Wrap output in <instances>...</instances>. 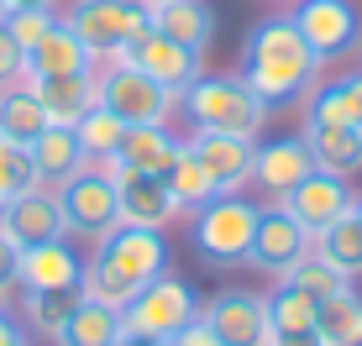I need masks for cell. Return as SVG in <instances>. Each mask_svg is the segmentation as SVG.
<instances>
[{
  "label": "cell",
  "instance_id": "6da1fadb",
  "mask_svg": "<svg viewBox=\"0 0 362 346\" xmlns=\"http://www.w3.org/2000/svg\"><path fill=\"white\" fill-rule=\"evenodd\" d=\"M320 58L310 53V42L299 37L294 16H263L252 32H247L242 47V79L252 84V95L263 105H289L305 100L315 90Z\"/></svg>",
  "mask_w": 362,
  "mask_h": 346
},
{
  "label": "cell",
  "instance_id": "7a4b0ae2",
  "mask_svg": "<svg viewBox=\"0 0 362 346\" xmlns=\"http://www.w3.org/2000/svg\"><path fill=\"white\" fill-rule=\"evenodd\" d=\"M168 273V237L147 226H116L95 241V257L84 263V294L100 304L127 310L153 278Z\"/></svg>",
  "mask_w": 362,
  "mask_h": 346
},
{
  "label": "cell",
  "instance_id": "3957f363",
  "mask_svg": "<svg viewBox=\"0 0 362 346\" xmlns=\"http://www.w3.org/2000/svg\"><path fill=\"white\" fill-rule=\"evenodd\" d=\"M179 105L194 121V131H231V137H252V142L268 121V105L252 95V84L226 79V73H199L194 84L179 90Z\"/></svg>",
  "mask_w": 362,
  "mask_h": 346
},
{
  "label": "cell",
  "instance_id": "277c9868",
  "mask_svg": "<svg viewBox=\"0 0 362 346\" xmlns=\"http://www.w3.org/2000/svg\"><path fill=\"white\" fill-rule=\"evenodd\" d=\"M252 231H257V205H247L242 194H216L210 205L194 210V257L216 273L242 268L252 252Z\"/></svg>",
  "mask_w": 362,
  "mask_h": 346
},
{
  "label": "cell",
  "instance_id": "5b68a950",
  "mask_svg": "<svg viewBox=\"0 0 362 346\" xmlns=\"http://www.w3.org/2000/svg\"><path fill=\"white\" fill-rule=\"evenodd\" d=\"M53 194H58V210H64V231H69V237L100 241L105 231L121 226L116 179L105 173V163H84L79 173H69Z\"/></svg>",
  "mask_w": 362,
  "mask_h": 346
},
{
  "label": "cell",
  "instance_id": "8992f818",
  "mask_svg": "<svg viewBox=\"0 0 362 346\" xmlns=\"http://www.w3.org/2000/svg\"><path fill=\"white\" fill-rule=\"evenodd\" d=\"M64 21L90 47V58H121L136 37L153 27V11L142 0H79Z\"/></svg>",
  "mask_w": 362,
  "mask_h": 346
},
{
  "label": "cell",
  "instance_id": "52a82bcc",
  "mask_svg": "<svg viewBox=\"0 0 362 346\" xmlns=\"http://www.w3.org/2000/svg\"><path fill=\"white\" fill-rule=\"evenodd\" d=\"M199 320V304L189 294V283L184 278H153L142 294L121 310V326H127V336H147V341H173L184 326H194Z\"/></svg>",
  "mask_w": 362,
  "mask_h": 346
},
{
  "label": "cell",
  "instance_id": "ba28073f",
  "mask_svg": "<svg viewBox=\"0 0 362 346\" xmlns=\"http://www.w3.org/2000/svg\"><path fill=\"white\" fill-rule=\"evenodd\" d=\"M95 84H100V105L127 126H163L173 100H179L173 90H163L158 79H147L132 64H110L105 73H95Z\"/></svg>",
  "mask_w": 362,
  "mask_h": 346
},
{
  "label": "cell",
  "instance_id": "9c48e42d",
  "mask_svg": "<svg viewBox=\"0 0 362 346\" xmlns=\"http://www.w3.org/2000/svg\"><path fill=\"white\" fill-rule=\"evenodd\" d=\"M105 173L116 179V205H121V226H147V231H168L173 220L184 215L168 194V179L163 173H142V168H127L116 157H100Z\"/></svg>",
  "mask_w": 362,
  "mask_h": 346
},
{
  "label": "cell",
  "instance_id": "30bf717a",
  "mask_svg": "<svg viewBox=\"0 0 362 346\" xmlns=\"http://www.w3.org/2000/svg\"><path fill=\"white\" fill-rule=\"evenodd\" d=\"M289 16H294L299 37L310 42V53H315L320 64L352 53L357 37H362V21H357V6H352V0H299Z\"/></svg>",
  "mask_w": 362,
  "mask_h": 346
},
{
  "label": "cell",
  "instance_id": "8fae6325",
  "mask_svg": "<svg viewBox=\"0 0 362 346\" xmlns=\"http://www.w3.org/2000/svg\"><path fill=\"white\" fill-rule=\"evenodd\" d=\"M310 246H315V237L299 226L289 210H284V205H268V210H257V231H252V252H247V268L284 278V273H289V268L299 263V257L310 252Z\"/></svg>",
  "mask_w": 362,
  "mask_h": 346
},
{
  "label": "cell",
  "instance_id": "7c38bea8",
  "mask_svg": "<svg viewBox=\"0 0 362 346\" xmlns=\"http://www.w3.org/2000/svg\"><path fill=\"white\" fill-rule=\"evenodd\" d=\"M210 330L221 336V346H273V326H268V294H247V289H226L199 310Z\"/></svg>",
  "mask_w": 362,
  "mask_h": 346
},
{
  "label": "cell",
  "instance_id": "4fadbf2b",
  "mask_svg": "<svg viewBox=\"0 0 362 346\" xmlns=\"http://www.w3.org/2000/svg\"><path fill=\"white\" fill-rule=\"evenodd\" d=\"M110 64H132V68H142L147 79H158V84H163V90H173V95H179L184 84H194V79H199V53H194V47L173 42V37L153 32V27L136 37V42H132L121 58H110Z\"/></svg>",
  "mask_w": 362,
  "mask_h": 346
},
{
  "label": "cell",
  "instance_id": "5bb4252c",
  "mask_svg": "<svg viewBox=\"0 0 362 346\" xmlns=\"http://www.w3.org/2000/svg\"><path fill=\"white\" fill-rule=\"evenodd\" d=\"M284 210L299 220V226L315 237V231H326L331 220H341L346 210H357V194H352V184L341 179V173H326V168H315L305 184H294L289 194H284Z\"/></svg>",
  "mask_w": 362,
  "mask_h": 346
},
{
  "label": "cell",
  "instance_id": "9a60e30c",
  "mask_svg": "<svg viewBox=\"0 0 362 346\" xmlns=\"http://www.w3.org/2000/svg\"><path fill=\"white\" fill-rule=\"evenodd\" d=\"M0 231H6L21 252H27V246H42V241L69 237V231H64V210H58V194L42 189V184L27 189V194H16V200L0 210Z\"/></svg>",
  "mask_w": 362,
  "mask_h": 346
},
{
  "label": "cell",
  "instance_id": "2e32d148",
  "mask_svg": "<svg viewBox=\"0 0 362 346\" xmlns=\"http://www.w3.org/2000/svg\"><path fill=\"white\" fill-rule=\"evenodd\" d=\"M184 147L199 157V168L216 179L221 194H236L247 179H252V147H257L252 137H231V131H194Z\"/></svg>",
  "mask_w": 362,
  "mask_h": 346
},
{
  "label": "cell",
  "instance_id": "e0dca14e",
  "mask_svg": "<svg viewBox=\"0 0 362 346\" xmlns=\"http://www.w3.org/2000/svg\"><path fill=\"white\" fill-rule=\"evenodd\" d=\"M310 173H315V157H310L305 137H279V142H263L252 147V184L273 200H284V194L294 189V184H305Z\"/></svg>",
  "mask_w": 362,
  "mask_h": 346
},
{
  "label": "cell",
  "instance_id": "ac0fdd59",
  "mask_svg": "<svg viewBox=\"0 0 362 346\" xmlns=\"http://www.w3.org/2000/svg\"><path fill=\"white\" fill-rule=\"evenodd\" d=\"M27 84L47 110V126H74V121H84L100 105L95 68L90 73H58V79H27Z\"/></svg>",
  "mask_w": 362,
  "mask_h": 346
},
{
  "label": "cell",
  "instance_id": "d6986e66",
  "mask_svg": "<svg viewBox=\"0 0 362 346\" xmlns=\"http://www.w3.org/2000/svg\"><path fill=\"white\" fill-rule=\"evenodd\" d=\"M21 289H84V263L79 252L69 246V237L27 246L21 252Z\"/></svg>",
  "mask_w": 362,
  "mask_h": 346
},
{
  "label": "cell",
  "instance_id": "ffe728a7",
  "mask_svg": "<svg viewBox=\"0 0 362 346\" xmlns=\"http://www.w3.org/2000/svg\"><path fill=\"white\" fill-rule=\"evenodd\" d=\"M90 68H95V58L69 32V21H58L42 42L27 47V79H58V73H90Z\"/></svg>",
  "mask_w": 362,
  "mask_h": 346
},
{
  "label": "cell",
  "instance_id": "44dd1931",
  "mask_svg": "<svg viewBox=\"0 0 362 346\" xmlns=\"http://www.w3.org/2000/svg\"><path fill=\"white\" fill-rule=\"evenodd\" d=\"M153 32L205 53L216 42V6L210 0H163V6H153Z\"/></svg>",
  "mask_w": 362,
  "mask_h": 346
},
{
  "label": "cell",
  "instance_id": "7402d4cb",
  "mask_svg": "<svg viewBox=\"0 0 362 346\" xmlns=\"http://www.w3.org/2000/svg\"><path fill=\"white\" fill-rule=\"evenodd\" d=\"M27 157H32L37 184H42V189H58L69 173H79L84 163H90V157H84V147H79V137H74V126H47L42 137H32Z\"/></svg>",
  "mask_w": 362,
  "mask_h": 346
},
{
  "label": "cell",
  "instance_id": "603a6c76",
  "mask_svg": "<svg viewBox=\"0 0 362 346\" xmlns=\"http://www.w3.org/2000/svg\"><path fill=\"white\" fill-rule=\"evenodd\" d=\"M305 126H362V73L315 84L305 95Z\"/></svg>",
  "mask_w": 362,
  "mask_h": 346
},
{
  "label": "cell",
  "instance_id": "cb8c5ba5",
  "mask_svg": "<svg viewBox=\"0 0 362 346\" xmlns=\"http://www.w3.org/2000/svg\"><path fill=\"white\" fill-rule=\"evenodd\" d=\"M299 137H305L315 168L341 173V179L362 173V126H305Z\"/></svg>",
  "mask_w": 362,
  "mask_h": 346
},
{
  "label": "cell",
  "instance_id": "d4e9b609",
  "mask_svg": "<svg viewBox=\"0 0 362 346\" xmlns=\"http://www.w3.org/2000/svg\"><path fill=\"white\" fill-rule=\"evenodd\" d=\"M121 310L116 304H100V299H90L84 294L79 299V310H74L69 320H64V330H58V346H116L121 341Z\"/></svg>",
  "mask_w": 362,
  "mask_h": 346
},
{
  "label": "cell",
  "instance_id": "484cf974",
  "mask_svg": "<svg viewBox=\"0 0 362 346\" xmlns=\"http://www.w3.org/2000/svg\"><path fill=\"white\" fill-rule=\"evenodd\" d=\"M179 153H184V142L168 126H127V137L116 147V163L142 168V173H168Z\"/></svg>",
  "mask_w": 362,
  "mask_h": 346
},
{
  "label": "cell",
  "instance_id": "4316f807",
  "mask_svg": "<svg viewBox=\"0 0 362 346\" xmlns=\"http://www.w3.org/2000/svg\"><path fill=\"white\" fill-rule=\"evenodd\" d=\"M42 131H47V110L32 95V84L27 79L6 84L0 90V137H11L16 147H32V137H42Z\"/></svg>",
  "mask_w": 362,
  "mask_h": 346
},
{
  "label": "cell",
  "instance_id": "83f0119b",
  "mask_svg": "<svg viewBox=\"0 0 362 346\" xmlns=\"http://www.w3.org/2000/svg\"><path fill=\"white\" fill-rule=\"evenodd\" d=\"M315 257H326L341 278L362 273V215L346 210L341 220H331L326 231H315Z\"/></svg>",
  "mask_w": 362,
  "mask_h": 346
},
{
  "label": "cell",
  "instance_id": "f1b7e54d",
  "mask_svg": "<svg viewBox=\"0 0 362 346\" xmlns=\"http://www.w3.org/2000/svg\"><path fill=\"white\" fill-rule=\"evenodd\" d=\"M315 330L326 346H362V294L341 289L315 304Z\"/></svg>",
  "mask_w": 362,
  "mask_h": 346
},
{
  "label": "cell",
  "instance_id": "f546056e",
  "mask_svg": "<svg viewBox=\"0 0 362 346\" xmlns=\"http://www.w3.org/2000/svg\"><path fill=\"white\" fill-rule=\"evenodd\" d=\"M84 289H21V320H27L32 330H42V336H58L64 330V320L79 310Z\"/></svg>",
  "mask_w": 362,
  "mask_h": 346
},
{
  "label": "cell",
  "instance_id": "4dcf8cb0",
  "mask_svg": "<svg viewBox=\"0 0 362 346\" xmlns=\"http://www.w3.org/2000/svg\"><path fill=\"white\" fill-rule=\"evenodd\" d=\"M268 326H273V341L310 336V330H315V299H310L305 289H294V283L273 289L268 294Z\"/></svg>",
  "mask_w": 362,
  "mask_h": 346
},
{
  "label": "cell",
  "instance_id": "1f68e13d",
  "mask_svg": "<svg viewBox=\"0 0 362 346\" xmlns=\"http://www.w3.org/2000/svg\"><path fill=\"white\" fill-rule=\"evenodd\" d=\"M163 179H168V194H173V205H179V210H199V205H210V200L221 194V189H216V179L199 168V157L189 153V147L173 157V168L163 173Z\"/></svg>",
  "mask_w": 362,
  "mask_h": 346
},
{
  "label": "cell",
  "instance_id": "d6a6232c",
  "mask_svg": "<svg viewBox=\"0 0 362 346\" xmlns=\"http://www.w3.org/2000/svg\"><path fill=\"white\" fill-rule=\"evenodd\" d=\"M74 137H79L84 157H90V163H100V157H116L121 137H127V121H116L105 105H95L84 121H74Z\"/></svg>",
  "mask_w": 362,
  "mask_h": 346
},
{
  "label": "cell",
  "instance_id": "836d02e7",
  "mask_svg": "<svg viewBox=\"0 0 362 346\" xmlns=\"http://www.w3.org/2000/svg\"><path fill=\"white\" fill-rule=\"evenodd\" d=\"M284 283H294V289H305L310 299H331V294H341V289H352V278H341L336 273V268L326 263V257H315V246H310L305 257H299V263L289 268V273H284Z\"/></svg>",
  "mask_w": 362,
  "mask_h": 346
},
{
  "label": "cell",
  "instance_id": "e575fe53",
  "mask_svg": "<svg viewBox=\"0 0 362 346\" xmlns=\"http://www.w3.org/2000/svg\"><path fill=\"white\" fill-rule=\"evenodd\" d=\"M37 189V168L27 157V147H16L11 137H0V210H6L16 194Z\"/></svg>",
  "mask_w": 362,
  "mask_h": 346
},
{
  "label": "cell",
  "instance_id": "d590c367",
  "mask_svg": "<svg viewBox=\"0 0 362 346\" xmlns=\"http://www.w3.org/2000/svg\"><path fill=\"white\" fill-rule=\"evenodd\" d=\"M0 27L16 37V42H21V53H27L32 42H42V37L58 27V16H53V6H11Z\"/></svg>",
  "mask_w": 362,
  "mask_h": 346
},
{
  "label": "cell",
  "instance_id": "8d00e7d4",
  "mask_svg": "<svg viewBox=\"0 0 362 346\" xmlns=\"http://www.w3.org/2000/svg\"><path fill=\"white\" fill-rule=\"evenodd\" d=\"M16 79H27V53H21L16 37L0 27V90H6V84H16Z\"/></svg>",
  "mask_w": 362,
  "mask_h": 346
},
{
  "label": "cell",
  "instance_id": "74e56055",
  "mask_svg": "<svg viewBox=\"0 0 362 346\" xmlns=\"http://www.w3.org/2000/svg\"><path fill=\"white\" fill-rule=\"evenodd\" d=\"M11 289H21V246L0 231V304L11 299Z\"/></svg>",
  "mask_w": 362,
  "mask_h": 346
},
{
  "label": "cell",
  "instance_id": "f35d334b",
  "mask_svg": "<svg viewBox=\"0 0 362 346\" xmlns=\"http://www.w3.org/2000/svg\"><path fill=\"white\" fill-rule=\"evenodd\" d=\"M168 346H221V336L205 326V320H194V326H184V330H179V336H173Z\"/></svg>",
  "mask_w": 362,
  "mask_h": 346
},
{
  "label": "cell",
  "instance_id": "ab89813d",
  "mask_svg": "<svg viewBox=\"0 0 362 346\" xmlns=\"http://www.w3.org/2000/svg\"><path fill=\"white\" fill-rule=\"evenodd\" d=\"M0 346H32V336L21 330V320L11 315L6 304H0Z\"/></svg>",
  "mask_w": 362,
  "mask_h": 346
},
{
  "label": "cell",
  "instance_id": "60d3db41",
  "mask_svg": "<svg viewBox=\"0 0 362 346\" xmlns=\"http://www.w3.org/2000/svg\"><path fill=\"white\" fill-rule=\"evenodd\" d=\"M116 346H168V341H147V336H127V330H121Z\"/></svg>",
  "mask_w": 362,
  "mask_h": 346
},
{
  "label": "cell",
  "instance_id": "b9f144b4",
  "mask_svg": "<svg viewBox=\"0 0 362 346\" xmlns=\"http://www.w3.org/2000/svg\"><path fill=\"white\" fill-rule=\"evenodd\" d=\"M11 6H53V0H11Z\"/></svg>",
  "mask_w": 362,
  "mask_h": 346
},
{
  "label": "cell",
  "instance_id": "7bdbcfd3",
  "mask_svg": "<svg viewBox=\"0 0 362 346\" xmlns=\"http://www.w3.org/2000/svg\"><path fill=\"white\" fill-rule=\"evenodd\" d=\"M6 11H11V0H0V21H6Z\"/></svg>",
  "mask_w": 362,
  "mask_h": 346
},
{
  "label": "cell",
  "instance_id": "ee69618b",
  "mask_svg": "<svg viewBox=\"0 0 362 346\" xmlns=\"http://www.w3.org/2000/svg\"><path fill=\"white\" fill-rule=\"evenodd\" d=\"M142 6H147V11H153V6H163V0H142Z\"/></svg>",
  "mask_w": 362,
  "mask_h": 346
},
{
  "label": "cell",
  "instance_id": "f6af8a7d",
  "mask_svg": "<svg viewBox=\"0 0 362 346\" xmlns=\"http://www.w3.org/2000/svg\"><path fill=\"white\" fill-rule=\"evenodd\" d=\"M357 215H362V200H357Z\"/></svg>",
  "mask_w": 362,
  "mask_h": 346
}]
</instances>
